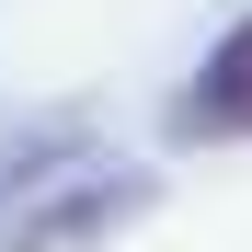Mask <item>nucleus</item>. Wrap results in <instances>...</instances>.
Wrapping results in <instances>:
<instances>
[{"mask_svg": "<svg viewBox=\"0 0 252 252\" xmlns=\"http://www.w3.org/2000/svg\"><path fill=\"white\" fill-rule=\"evenodd\" d=\"M160 206V184L138 172V160H80V172H34L12 184V206H0V252H92L115 229H138Z\"/></svg>", "mask_w": 252, "mask_h": 252, "instance_id": "obj_1", "label": "nucleus"}, {"mask_svg": "<svg viewBox=\"0 0 252 252\" xmlns=\"http://www.w3.org/2000/svg\"><path fill=\"white\" fill-rule=\"evenodd\" d=\"M172 138L184 149H241L252 138V12L195 58V80L172 92Z\"/></svg>", "mask_w": 252, "mask_h": 252, "instance_id": "obj_2", "label": "nucleus"}]
</instances>
